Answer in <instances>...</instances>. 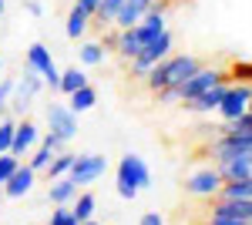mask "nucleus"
<instances>
[{
	"mask_svg": "<svg viewBox=\"0 0 252 225\" xmlns=\"http://www.w3.org/2000/svg\"><path fill=\"white\" fill-rule=\"evenodd\" d=\"M202 67V61L192 54H168V57H161L158 64H152L148 67V74L141 77L145 81V88L155 94L161 91V88H172V84H178V81H185L189 74H195Z\"/></svg>",
	"mask_w": 252,
	"mask_h": 225,
	"instance_id": "obj_1",
	"label": "nucleus"
},
{
	"mask_svg": "<svg viewBox=\"0 0 252 225\" xmlns=\"http://www.w3.org/2000/svg\"><path fill=\"white\" fill-rule=\"evenodd\" d=\"M148 185H152V171L145 165V158L135 155V151L121 155V161H118V195L125 202H135L138 192L148 188Z\"/></svg>",
	"mask_w": 252,
	"mask_h": 225,
	"instance_id": "obj_2",
	"label": "nucleus"
},
{
	"mask_svg": "<svg viewBox=\"0 0 252 225\" xmlns=\"http://www.w3.org/2000/svg\"><path fill=\"white\" fill-rule=\"evenodd\" d=\"M172 47H175V37H172V31L165 27V31L158 34V37H152V40H148V44H145V47H141L135 57H131V61H128V74L141 81V77L148 74V67H152V64H158L161 57L172 54Z\"/></svg>",
	"mask_w": 252,
	"mask_h": 225,
	"instance_id": "obj_3",
	"label": "nucleus"
},
{
	"mask_svg": "<svg viewBox=\"0 0 252 225\" xmlns=\"http://www.w3.org/2000/svg\"><path fill=\"white\" fill-rule=\"evenodd\" d=\"M44 88V81L34 67H24V74L14 81V91H10V101H7V114H14V118H24L27 108H31V101L40 94Z\"/></svg>",
	"mask_w": 252,
	"mask_h": 225,
	"instance_id": "obj_4",
	"label": "nucleus"
},
{
	"mask_svg": "<svg viewBox=\"0 0 252 225\" xmlns=\"http://www.w3.org/2000/svg\"><path fill=\"white\" fill-rule=\"evenodd\" d=\"M205 155L212 158V165L219 161H229L235 155H252V134H232V131H222L209 141Z\"/></svg>",
	"mask_w": 252,
	"mask_h": 225,
	"instance_id": "obj_5",
	"label": "nucleus"
},
{
	"mask_svg": "<svg viewBox=\"0 0 252 225\" xmlns=\"http://www.w3.org/2000/svg\"><path fill=\"white\" fill-rule=\"evenodd\" d=\"M185 192L195 195V198H215L219 195V188H222V175L215 165H202V168H195L192 175H185Z\"/></svg>",
	"mask_w": 252,
	"mask_h": 225,
	"instance_id": "obj_6",
	"label": "nucleus"
},
{
	"mask_svg": "<svg viewBox=\"0 0 252 225\" xmlns=\"http://www.w3.org/2000/svg\"><path fill=\"white\" fill-rule=\"evenodd\" d=\"M44 118H47V131H54L67 145V141H74L78 138V114L71 111L67 104H47V111H44Z\"/></svg>",
	"mask_w": 252,
	"mask_h": 225,
	"instance_id": "obj_7",
	"label": "nucleus"
},
{
	"mask_svg": "<svg viewBox=\"0 0 252 225\" xmlns=\"http://www.w3.org/2000/svg\"><path fill=\"white\" fill-rule=\"evenodd\" d=\"M104 171H108V158L91 151V155H78V158H74V165H71V171H67V178H71V182L81 188V185H91V182H97Z\"/></svg>",
	"mask_w": 252,
	"mask_h": 225,
	"instance_id": "obj_8",
	"label": "nucleus"
},
{
	"mask_svg": "<svg viewBox=\"0 0 252 225\" xmlns=\"http://www.w3.org/2000/svg\"><path fill=\"white\" fill-rule=\"evenodd\" d=\"M27 67H34V71L40 74V81H44L51 91H58L61 71H58V64H54V57H51V51H47L40 40H34V44L27 47Z\"/></svg>",
	"mask_w": 252,
	"mask_h": 225,
	"instance_id": "obj_9",
	"label": "nucleus"
},
{
	"mask_svg": "<svg viewBox=\"0 0 252 225\" xmlns=\"http://www.w3.org/2000/svg\"><path fill=\"white\" fill-rule=\"evenodd\" d=\"M249 81H232L229 88H225V94H222V101H219V108L215 111L222 114V121H232L235 114H242L246 108H249Z\"/></svg>",
	"mask_w": 252,
	"mask_h": 225,
	"instance_id": "obj_10",
	"label": "nucleus"
},
{
	"mask_svg": "<svg viewBox=\"0 0 252 225\" xmlns=\"http://www.w3.org/2000/svg\"><path fill=\"white\" fill-rule=\"evenodd\" d=\"M40 138V128L34 118H17V125H14V138H10V151L17 155V158H27L31 151H34V145H37Z\"/></svg>",
	"mask_w": 252,
	"mask_h": 225,
	"instance_id": "obj_11",
	"label": "nucleus"
},
{
	"mask_svg": "<svg viewBox=\"0 0 252 225\" xmlns=\"http://www.w3.org/2000/svg\"><path fill=\"white\" fill-rule=\"evenodd\" d=\"M205 219H252V198L232 202V198H205Z\"/></svg>",
	"mask_w": 252,
	"mask_h": 225,
	"instance_id": "obj_12",
	"label": "nucleus"
},
{
	"mask_svg": "<svg viewBox=\"0 0 252 225\" xmlns=\"http://www.w3.org/2000/svg\"><path fill=\"white\" fill-rule=\"evenodd\" d=\"M34 182H37V171L20 161L17 168L10 171V178L3 182V195H7V198H24V195L34 192Z\"/></svg>",
	"mask_w": 252,
	"mask_h": 225,
	"instance_id": "obj_13",
	"label": "nucleus"
},
{
	"mask_svg": "<svg viewBox=\"0 0 252 225\" xmlns=\"http://www.w3.org/2000/svg\"><path fill=\"white\" fill-rule=\"evenodd\" d=\"M225 88H229V81H219V84H212L209 91L195 94V97H189V101H178V104H182L185 111H192V114H212L215 108H219V101H222Z\"/></svg>",
	"mask_w": 252,
	"mask_h": 225,
	"instance_id": "obj_14",
	"label": "nucleus"
},
{
	"mask_svg": "<svg viewBox=\"0 0 252 225\" xmlns=\"http://www.w3.org/2000/svg\"><path fill=\"white\" fill-rule=\"evenodd\" d=\"M155 0H125L121 7H118L115 20H111V27H118V31H125V27H135L138 20L145 17V10L152 7Z\"/></svg>",
	"mask_w": 252,
	"mask_h": 225,
	"instance_id": "obj_15",
	"label": "nucleus"
},
{
	"mask_svg": "<svg viewBox=\"0 0 252 225\" xmlns=\"http://www.w3.org/2000/svg\"><path fill=\"white\" fill-rule=\"evenodd\" d=\"M215 168L222 175V182H229V178H252V155H235L229 161H219Z\"/></svg>",
	"mask_w": 252,
	"mask_h": 225,
	"instance_id": "obj_16",
	"label": "nucleus"
},
{
	"mask_svg": "<svg viewBox=\"0 0 252 225\" xmlns=\"http://www.w3.org/2000/svg\"><path fill=\"white\" fill-rule=\"evenodd\" d=\"M74 195H78V185H74L67 175H61V178H54V182H47V202H54V205H67Z\"/></svg>",
	"mask_w": 252,
	"mask_h": 225,
	"instance_id": "obj_17",
	"label": "nucleus"
},
{
	"mask_svg": "<svg viewBox=\"0 0 252 225\" xmlns=\"http://www.w3.org/2000/svg\"><path fill=\"white\" fill-rule=\"evenodd\" d=\"M67 97H71V101H67V108H71L74 114L91 111V108L97 104V88H94V84H81L78 91H71Z\"/></svg>",
	"mask_w": 252,
	"mask_h": 225,
	"instance_id": "obj_18",
	"label": "nucleus"
},
{
	"mask_svg": "<svg viewBox=\"0 0 252 225\" xmlns=\"http://www.w3.org/2000/svg\"><path fill=\"white\" fill-rule=\"evenodd\" d=\"M88 27H91V14L88 10H81L78 3L71 7V14H67V24H64V34L71 40H78V37H84L88 34Z\"/></svg>",
	"mask_w": 252,
	"mask_h": 225,
	"instance_id": "obj_19",
	"label": "nucleus"
},
{
	"mask_svg": "<svg viewBox=\"0 0 252 225\" xmlns=\"http://www.w3.org/2000/svg\"><path fill=\"white\" fill-rule=\"evenodd\" d=\"M215 198H232V202L252 198V178H229V182H222Z\"/></svg>",
	"mask_w": 252,
	"mask_h": 225,
	"instance_id": "obj_20",
	"label": "nucleus"
},
{
	"mask_svg": "<svg viewBox=\"0 0 252 225\" xmlns=\"http://www.w3.org/2000/svg\"><path fill=\"white\" fill-rule=\"evenodd\" d=\"M74 158L78 155H71V151H64L61 148L51 161H47V168H44V175H47V182H54V178H61V175H67L71 171V165H74Z\"/></svg>",
	"mask_w": 252,
	"mask_h": 225,
	"instance_id": "obj_21",
	"label": "nucleus"
},
{
	"mask_svg": "<svg viewBox=\"0 0 252 225\" xmlns=\"http://www.w3.org/2000/svg\"><path fill=\"white\" fill-rule=\"evenodd\" d=\"M74 205H71V215L78 219V222H88V219H94V208H97V198L91 195V192H81V195H74L71 198Z\"/></svg>",
	"mask_w": 252,
	"mask_h": 225,
	"instance_id": "obj_22",
	"label": "nucleus"
},
{
	"mask_svg": "<svg viewBox=\"0 0 252 225\" xmlns=\"http://www.w3.org/2000/svg\"><path fill=\"white\" fill-rule=\"evenodd\" d=\"M81 84H88V74H84V71H78V67H67V71H61V77H58V91H61V94L78 91Z\"/></svg>",
	"mask_w": 252,
	"mask_h": 225,
	"instance_id": "obj_23",
	"label": "nucleus"
},
{
	"mask_svg": "<svg viewBox=\"0 0 252 225\" xmlns=\"http://www.w3.org/2000/svg\"><path fill=\"white\" fill-rule=\"evenodd\" d=\"M81 64H88V67H97V64H104V47L97 44V40H88V44H81Z\"/></svg>",
	"mask_w": 252,
	"mask_h": 225,
	"instance_id": "obj_24",
	"label": "nucleus"
},
{
	"mask_svg": "<svg viewBox=\"0 0 252 225\" xmlns=\"http://www.w3.org/2000/svg\"><path fill=\"white\" fill-rule=\"evenodd\" d=\"M14 125H17V118H14V114H3V118H0V155H3V151H10Z\"/></svg>",
	"mask_w": 252,
	"mask_h": 225,
	"instance_id": "obj_25",
	"label": "nucleus"
},
{
	"mask_svg": "<svg viewBox=\"0 0 252 225\" xmlns=\"http://www.w3.org/2000/svg\"><path fill=\"white\" fill-rule=\"evenodd\" d=\"M17 165H20V158L14 155V151H3V155H0V185L10 178V171L17 168Z\"/></svg>",
	"mask_w": 252,
	"mask_h": 225,
	"instance_id": "obj_26",
	"label": "nucleus"
},
{
	"mask_svg": "<svg viewBox=\"0 0 252 225\" xmlns=\"http://www.w3.org/2000/svg\"><path fill=\"white\" fill-rule=\"evenodd\" d=\"M51 225H78V219L71 215L67 205H54V212H51Z\"/></svg>",
	"mask_w": 252,
	"mask_h": 225,
	"instance_id": "obj_27",
	"label": "nucleus"
},
{
	"mask_svg": "<svg viewBox=\"0 0 252 225\" xmlns=\"http://www.w3.org/2000/svg\"><path fill=\"white\" fill-rule=\"evenodd\" d=\"M10 91H14V77H0V118L7 114V101H10Z\"/></svg>",
	"mask_w": 252,
	"mask_h": 225,
	"instance_id": "obj_28",
	"label": "nucleus"
},
{
	"mask_svg": "<svg viewBox=\"0 0 252 225\" xmlns=\"http://www.w3.org/2000/svg\"><path fill=\"white\" fill-rule=\"evenodd\" d=\"M115 44H118V27H111V31L101 37V47H104V54H108V51L115 54Z\"/></svg>",
	"mask_w": 252,
	"mask_h": 225,
	"instance_id": "obj_29",
	"label": "nucleus"
},
{
	"mask_svg": "<svg viewBox=\"0 0 252 225\" xmlns=\"http://www.w3.org/2000/svg\"><path fill=\"white\" fill-rule=\"evenodd\" d=\"M138 225H165V219H161V212H145L138 219Z\"/></svg>",
	"mask_w": 252,
	"mask_h": 225,
	"instance_id": "obj_30",
	"label": "nucleus"
},
{
	"mask_svg": "<svg viewBox=\"0 0 252 225\" xmlns=\"http://www.w3.org/2000/svg\"><path fill=\"white\" fill-rule=\"evenodd\" d=\"M205 225H252V219H205Z\"/></svg>",
	"mask_w": 252,
	"mask_h": 225,
	"instance_id": "obj_31",
	"label": "nucleus"
},
{
	"mask_svg": "<svg viewBox=\"0 0 252 225\" xmlns=\"http://www.w3.org/2000/svg\"><path fill=\"white\" fill-rule=\"evenodd\" d=\"M74 3H78L81 10H88V14L94 17V10H97V3H101V0H74Z\"/></svg>",
	"mask_w": 252,
	"mask_h": 225,
	"instance_id": "obj_32",
	"label": "nucleus"
},
{
	"mask_svg": "<svg viewBox=\"0 0 252 225\" xmlns=\"http://www.w3.org/2000/svg\"><path fill=\"white\" fill-rule=\"evenodd\" d=\"M24 7H27L34 17H40V14H44V3H37V0H24Z\"/></svg>",
	"mask_w": 252,
	"mask_h": 225,
	"instance_id": "obj_33",
	"label": "nucleus"
},
{
	"mask_svg": "<svg viewBox=\"0 0 252 225\" xmlns=\"http://www.w3.org/2000/svg\"><path fill=\"white\" fill-rule=\"evenodd\" d=\"M78 225H104V222H94V219H88V222H78Z\"/></svg>",
	"mask_w": 252,
	"mask_h": 225,
	"instance_id": "obj_34",
	"label": "nucleus"
},
{
	"mask_svg": "<svg viewBox=\"0 0 252 225\" xmlns=\"http://www.w3.org/2000/svg\"><path fill=\"white\" fill-rule=\"evenodd\" d=\"M3 10H7V3H3V0H0V17H3Z\"/></svg>",
	"mask_w": 252,
	"mask_h": 225,
	"instance_id": "obj_35",
	"label": "nucleus"
},
{
	"mask_svg": "<svg viewBox=\"0 0 252 225\" xmlns=\"http://www.w3.org/2000/svg\"><path fill=\"white\" fill-rule=\"evenodd\" d=\"M0 77H3V57H0Z\"/></svg>",
	"mask_w": 252,
	"mask_h": 225,
	"instance_id": "obj_36",
	"label": "nucleus"
},
{
	"mask_svg": "<svg viewBox=\"0 0 252 225\" xmlns=\"http://www.w3.org/2000/svg\"><path fill=\"white\" fill-rule=\"evenodd\" d=\"M44 225H51V222H44Z\"/></svg>",
	"mask_w": 252,
	"mask_h": 225,
	"instance_id": "obj_37",
	"label": "nucleus"
}]
</instances>
